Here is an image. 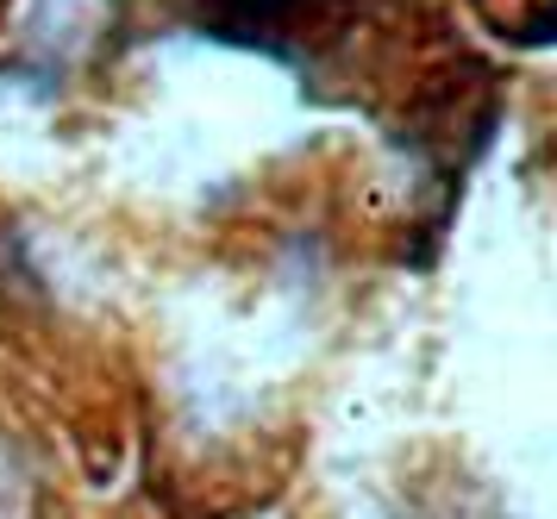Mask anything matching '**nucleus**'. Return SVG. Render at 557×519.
Segmentation results:
<instances>
[{
	"instance_id": "nucleus-1",
	"label": "nucleus",
	"mask_w": 557,
	"mask_h": 519,
	"mask_svg": "<svg viewBox=\"0 0 557 519\" xmlns=\"http://www.w3.org/2000/svg\"><path fill=\"white\" fill-rule=\"evenodd\" d=\"M338 0H201V20L226 38H245V45H270L282 32H301L307 20H320Z\"/></svg>"
}]
</instances>
